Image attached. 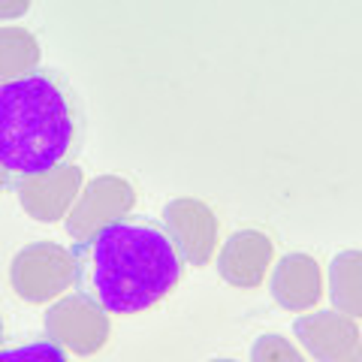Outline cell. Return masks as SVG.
Wrapping results in <instances>:
<instances>
[{"label": "cell", "mask_w": 362, "mask_h": 362, "mask_svg": "<svg viewBox=\"0 0 362 362\" xmlns=\"http://www.w3.org/2000/svg\"><path fill=\"white\" fill-rule=\"evenodd\" d=\"M73 257L76 287L109 314H139L166 299L185 266L163 226L127 218L78 242Z\"/></svg>", "instance_id": "6da1fadb"}, {"label": "cell", "mask_w": 362, "mask_h": 362, "mask_svg": "<svg viewBox=\"0 0 362 362\" xmlns=\"http://www.w3.org/2000/svg\"><path fill=\"white\" fill-rule=\"evenodd\" d=\"M76 142V115L61 82L30 73L0 85V166L9 175H40L61 166Z\"/></svg>", "instance_id": "7a4b0ae2"}, {"label": "cell", "mask_w": 362, "mask_h": 362, "mask_svg": "<svg viewBox=\"0 0 362 362\" xmlns=\"http://www.w3.org/2000/svg\"><path fill=\"white\" fill-rule=\"evenodd\" d=\"M9 284L25 302H52L76 287V257L58 242H33L13 257Z\"/></svg>", "instance_id": "3957f363"}, {"label": "cell", "mask_w": 362, "mask_h": 362, "mask_svg": "<svg viewBox=\"0 0 362 362\" xmlns=\"http://www.w3.org/2000/svg\"><path fill=\"white\" fill-rule=\"evenodd\" d=\"M109 332H112L109 311L100 308L85 293L61 296L45 311V338L76 356L97 354L109 341Z\"/></svg>", "instance_id": "277c9868"}, {"label": "cell", "mask_w": 362, "mask_h": 362, "mask_svg": "<svg viewBox=\"0 0 362 362\" xmlns=\"http://www.w3.org/2000/svg\"><path fill=\"white\" fill-rule=\"evenodd\" d=\"M136 206V190L130 181H124L118 175H100L90 178L82 187L76 206L66 214V233L76 242L94 239L100 230L124 221Z\"/></svg>", "instance_id": "5b68a950"}, {"label": "cell", "mask_w": 362, "mask_h": 362, "mask_svg": "<svg viewBox=\"0 0 362 362\" xmlns=\"http://www.w3.org/2000/svg\"><path fill=\"white\" fill-rule=\"evenodd\" d=\"M18 202L30 218L42 223H54L70 214L78 194L85 187V175L76 163H61L40 175H21L13 181Z\"/></svg>", "instance_id": "8992f818"}, {"label": "cell", "mask_w": 362, "mask_h": 362, "mask_svg": "<svg viewBox=\"0 0 362 362\" xmlns=\"http://www.w3.org/2000/svg\"><path fill=\"white\" fill-rule=\"evenodd\" d=\"M163 233L187 266H206L218 247V218L194 197L173 199L163 209Z\"/></svg>", "instance_id": "52a82bcc"}, {"label": "cell", "mask_w": 362, "mask_h": 362, "mask_svg": "<svg viewBox=\"0 0 362 362\" xmlns=\"http://www.w3.org/2000/svg\"><path fill=\"white\" fill-rule=\"evenodd\" d=\"M293 335L299 338L305 354L317 362H341L362 344V329L354 317L341 311H311L296 317Z\"/></svg>", "instance_id": "ba28073f"}, {"label": "cell", "mask_w": 362, "mask_h": 362, "mask_svg": "<svg viewBox=\"0 0 362 362\" xmlns=\"http://www.w3.org/2000/svg\"><path fill=\"white\" fill-rule=\"evenodd\" d=\"M272 257H275V247L266 233L239 230L223 242L218 254V272L226 284L251 290L263 284L266 272L272 269Z\"/></svg>", "instance_id": "9c48e42d"}, {"label": "cell", "mask_w": 362, "mask_h": 362, "mask_svg": "<svg viewBox=\"0 0 362 362\" xmlns=\"http://www.w3.org/2000/svg\"><path fill=\"white\" fill-rule=\"evenodd\" d=\"M269 293L287 311H311L323 296V272L311 254H287L272 266Z\"/></svg>", "instance_id": "30bf717a"}, {"label": "cell", "mask_w": 362, "mask_h": 362, "mask_svg": "<svg viewBox=\"0 0 362 362\" xmlns=\"http://www.w3.org/2000/svg\"><path fill=\"white\" fill-rule=\"evenodd\" d=\"M326 293L335 311L347 317H362V251H341L332 257Z\"/></svg>", "instance_id": "8fae6325"}, {"label": "cell", "mask_w": 362, "mask_h": 362, "mask_svg": "<svg viewBox=\"0 0 362 362\" xmlns=\"http://www.w3.org/2000/svg\"><path fill=\"white\" fill-rule=\"evenodd\" d=\"M40 42L25 28H0V85L37 73Z\"/></svg>", "instance_id": "7c38bea8"}, {"label": "cell", "mask_w": 362, "mask_h": 362, "mask_svg": "<svg viewBox=\"0 0 362 362\" xmlns=\"http://www.w3.org/2000/svg\"><path fill=\"white\" fill-rule=\"evenodd\" d=\"M251 362H305L302 350L284 335H259L251 347Z\"/></svg>", "instance_id": "4fadbf2b"}, {"label": "cell", "mask_w": 362, "mask_h": 362, "mask_svg": "<svg viewBox=\"0 0 362 362\" xmlns=\"http://www.w3.org/2000/svg\"><path fill=\"white\" fill-rule=\"evenodd\" d=\"M0 362H66V350H61L54 341H30L9 350H0Z\"/></svg>", "instance_id": "5bb4252c"}, {"label": "cell", "mask_w": 362, "mask_h": 362, "mask_svg": "<svg viewBox=\"0 0 362 362\" xmlns=\"http://www.w3.org/2000/svg\"><path fill=\"white\" fill-rule=\"evenodd\" d=\"M25 13H28L25 0H16V4H0V18H16V16H25Z\"/></svg>", "instance_id": "9a60e30c"}, {"label": "cell", "mask_w": 362, "mask_h": 362, "mask_svg": "<svg viewBox=\"0 0 362 362\" xmlns=\"http://www.w3.org/2000/svg\"><path fill=\"white\" fill-rule=\"evenodd\" d=\"M341 362H362V344L354 350V354H350V356H344Z\"/></svg>", "instance_id": "2e32d148"}, {"label": "cell", "mask_w": 362, "mask_h": 362, "mask_svg": "<svg viewBox=\"0 0 362 362\" xmlns=\"http://www.w3.org/2000/svg\"><path fill=\"white\" fill-rule=\"evenodd\" d=\"M6 181H9V173H6V169H4V166H0V190H4V187H6Z\"/></svg>", "instance_id": "e0dca14e"}, {"label": "cell", "mask_w": 362, "mask_h": 362, "mask_svg": "<svg viewBox=\"0 0 362 362\" xmlns=\"http://www.w3.org/2000/svg\"><path fill=\"white\" fill-rule=\"evenodd\" d=\"M0 344H4V320H0Z\"/></svg>", "instance_id": "ac0fdd59"}, {"label": "cell", "mask_w": 362, "mask_h": 362, "mask_svg": "<svg viewBox=\"0 0 362 362\" xmlns=\"http://www.w3.org/2000/svg\"><path fill=\"white\" fill-rule=\"evenodd\" d=\"M209 362H235V359H209Z\"/></svg>", "instance_id": "d6986e66"}]
</instances>
